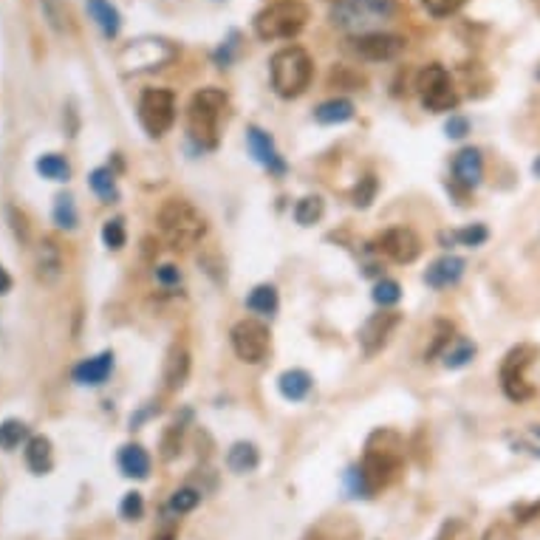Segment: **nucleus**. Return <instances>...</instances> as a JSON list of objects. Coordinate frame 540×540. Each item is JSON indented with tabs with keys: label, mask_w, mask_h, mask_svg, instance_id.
Listing matches in <instances>:
<instances>
[{
	"label": "nucleus",
	"mask_w": 540,
	"mask_h": 540,
	"mask_svg": "<svg viewBox=\"0 0 540 540\" xmlns=\"http://www.w3.org/2000/svg\"><path fill=\"white\" fill-rule=\"evenodd\" d=\"M314 119L320 125H342V122H349V119H354V102L345 99V97H334V99L320 102L317 111H314Z\"/></svg>",
	"instance_id": "b1692460"
},
{
	"label": "nucleus",
	"mask_w": 540,
	"mask_h": 540,
	"mask_svg": "<svg viewBox=\"0 0 540 540\" xmlns=\"http://www.w3.org/2000/svg\"><path fill=\"white\" fill-rule=\"evenodd\" d=\"M452 179L464 190H475L484 179V156L479 147H464L452 159Z\"/></svg>",
	"instance_id": "2eb2a0df"
},
{
	"label": "nucleus",
	"mask_w": 540,
	"mask_h": 540,
	"mask_svg": "<svg viewBox=\"0 0 540 540\" xmlns=\"http://www.w3.org/2000/svg\"><path fill=\"white\" fill-rule=\"evenodd\" d=\"M26 464L34 475H46L54 464L51 459V442L46 436H32L26 442Z\"/></svg>",
	"instance_id": "393cba45"
},
{
	"label": "nucleus",
	"mask_w": 540,
	"mask_h": 540,
	"mask_svg": "<svg viewBox=\"0 0 540 540\" xmlns=\"http://www.w3.org/2000/svg\"><path fill=\"white\" fill-rule=\"evenodd\" d=\"M277 391L289 402H303L312 394V377L303 368H289L277 377Z\"/></svg>",
	"instance_id": "412c9836"
},
{
	"label": "nucleus",
	"mask_w": 540,
	"mask_h": 540,
	"mask_svg": "<svg viewBox=\"0 0 540 540\" xmlns=\"http://www.w3.org/2000/svg\"><path fill=\"white\" fill-rule=\"evenodd\" d=\"M396 17V0H334L331 23L345 34L382 32Z\"/></svg>",
	"instance_id": "f257e3e1"
},
{
	"label": "nucleus",
	"mask_w": 540,
	"mask_h": 540,
	"mask_svg": "<svg viewBox=\"0 0 540 540\" xmlns=\"http://www.w3.org/2000/svg\"><path fill=\"white\" fill-rule=\"evenodd\" d=\"M159 229L176 249H190L201 244L207 235V219L184 199H170L159 209Z\"/></svg>",
	"instance_id": "20e7f679"
},
{
	"label": "nucleus",
	"mask_w": 540,
	"mask_h": 540,
	"mask_svg": "<svg viewBox=\"0 0 540 540\" xmlns=\"http://www.w3.org/2000/svg\"><path fill=\"white\" fill-rule=\"evenodd\" d=\"M85 9H88L91 20L99 26V32L107 37V40H114L122 29V14L119 9L111 4V0H85Z\"/></svg>",
	"instance_id": "aec40b11"
},
{
	"label": "nucleus",
	"mask_w": 540,
	"mask_h": 540,
	"mask_svg": "<svg viewBox=\"0 0 540 540\" xmlns=\"http://www.w3.org/2000/svg\"><path fill=\"white\" fill-rule=\"evenodd\" d=\"M280 306V297H277V289L269 286V284H261L255 286L247 297V309L252 314H261V317H272Z\"/></svg>",
	"instance_id": "a878e982"
},
{
	"label": "nucleus",
	"mask_w": 540,
	"mask_h": 540,
	"mask_svg": "<svg viewBox=\"0 0 540 540\" xmlns=\"http://www.w3.org/2000/svg\"><path fill=\"white\" fill-rule=\"evenodd\" d=\"M111 371H114V351H102V354H97L91 359H82L77 365V368H74V382L97 387V385H102L107 377H111Z\"/></svg>",
	"instance_id": "f3484780"
},
{
	"label": "nucleus",
	"mask_w": 540,
	"mask_h": 540,
	"mask_svg": "<svg viewBox=\"0 0 540 540\" xmlns=\"http://www.w3.org/2000/svg\"><path fill=\"white\" fill-rule=\"evenodd\" d=\"M156 280H159L162 286H179L182 284V272H179V266L164 264V266L156 269Z\"/></svg>",
	"instance_id": "a18cd8bd"
},
{
	"label": "nucleus",
	"mask_w": 540,
	"mask_h": 540,
	"mask_svg": "<svg viewBox=\"0 0 540 540\" xmlns=\"http://www.w3.org/2000/svg\"><path fill=\"white\" fill-rule=\"evenodd\" d=\"M190 377V354L184 345H172L164 359V385L167 391H182Z\"/></svg>",
	"instance_id": "6ab92c4d"
},
{
	"label": "nucleus",
	"mask_w": 540,
	"mask_h": 540,
	"mask_svg": "<svg viewBox=\"0 0 540 540\" xmlns=\"http://www.w3.org/2000/svg\"><path fill=\"white\" fill-rule=\"evenodd\" d=\"M247 142H249V154L255 156L257 164H264L272 172H286V162L280 159L277 147H275V142H272V136L266 131H261L257 125H252L247 131Z\"/></svg>",
	"instance_id": "dca6fc26"
},
{
	"label": "nucleus",
	"mask_w": 540,
	"mask_h": 540,
	"mask_svg": "<svg viewBox=\"0 0 540 540\" xmlns=\"http://www.w3.org/2000/svg\"><path fill=\"white\" fill-rule=\"evenodd\" d=\"M422 4L433 17H450V14H456L467 0H422Z\"/></svg>",
	"instance_id": "ea45409f"
},
{
	"label": "nucleus",
	"mask_w": 540,
	"mask_h": 540,
	"mask_svg": "<svg viewBox=\"0 0 540 540\" xmlns=\"http://www.w3.org/2000/svg\"><path fill=\"white\" fill-rule=\"evenodd\" d=\"M464 269H467L464 257H459V255H442V257H436V261L427 266L424 284L430 289H450V286H456L459 280L464 277Z\"/></svg>",
	"instance_id": "4468645a"
},
{
	"label": "nucleus",
	"mask_w": 540,
	"mask_h": 540,
	"mask_svg": "<svg viewBox=\"0 0 540 540\" xmlns=\"http://www.w3.org/2000/svg\"><path fill=\"white\" fill-rule=\"evenodd\" d=\"M229 340H232V351L237 354V359H244L249 365L264 362L269 354V345H272L269 326H264L261 320H252V317L237 320L229 331Z\"/></svg>",
	"instance_id": "9d476101"
},
{
	"label": "nucleus",
	"mask_w": 540,
	"mask_h": 540,
	"mask_svg": "<svg viewBox=\"0 0 540 540\" xmlns=\"http://www.w3.org/2000/svg\"><path fill=\"white\" fill-rule=\"evenodd\" d=\"M399 467H402L399 433H394V430H377V433H371V439L365 442V459L359 464L371 489L377 492L379 487L391 484L396 479Z\"/></svg>",
	"instance_id": "f03ea898"
},
{
	"label": "nucleus",
	"mask_w": 540,
	"mask_h": 540,
	"mask_svg": "<svg viewBox=\"0 0 540 540\" xmlns=\"http://www.w3.org/2000/svg\"><path fill=\"white\" fill-rule=\"evenodd\" d=\"M257 464H261V452H257L252 442H235L227 452V467L237 475L257 470Z\"/></svg>",
	"instance_id": "5701e85b"
},
{
	"label": "nucleus",
	"mask_w": 540,
	"mask_h": 540,
	"mask_svg": "<svg viewBox=\"0 0 540 540\" xmlns=\"http://www.w3.org/2000/svg\"><path fill=\"white\" fill-rule=\"evenodd\" d=\"M40 9L46 14L49 26L54 32H66L69 26V9H66V0H40Z\"/></svg>",
	"instance_id": "473e14b6"
},
{
	"label": "nucleus",
	"mask_w": 540,
	"mask_h": 540,
	"mask_svg": "<svg viewBox=\"0 0 540 540\" xmlns=\"http://www.w3.org/2000/svg\"><path fill=\"white\" fill-rule=\"evenodd\" d=\"M60 275H62V252L51 237H42L37 247V277L51 286L60 280Z\"/></svg>",
	"instance_id": "a211bd4d"
},
{
	"label": "nucleus",
	"mask_w": 540,
	"mask_h": 540,
	"mask_svg": "<svg viewBox=\"0 0 540 540\" xmlns=\"http://www.w3.org/2000/svg\"><path fill=\"white\" fill-rule=\"evenodd\" d=\"M487 237H489V232H487L484 224H472V227H464V229H459V232H452V235H450V244H461V247L475 249V247H481V244L487 241Z\"/></svg>",
	"instance_id": "c9c22d12"
},
{
	"label": "nucleus",
	"mask_w": 540,
	"mask_h": 540,
	"mask_svg": "<svg viewBox=\"0 0 540 540\" xmlns=\"http://www.w3.org/2000/svg\"><path fill=\"white\" fill-rule=\"evenodd\" d=\"M322 212H326V204H322L320 196H306L294 204V221L300 227H312L322 219Z\"/></svg>",
	"instance_id": "c756f323"
},
{
	"label": "nucleus",
	"mask_w": 540,
	"mask_h": 540,
	"mask_svg": "<svg viewBox=\"0 0 540 540\" xmlns=\"http://www.w3.org/2000/svg\"><path fill=\"white\" fill-rule=\"evenodd\" d=\"M235 40H237V34L232 32V37H229V42L227 46H221L219 51H215V62H219L221 69H227L229 62H232V51H235Z\"/></svg>",
	"instance_id": "49530a36"
},
{
	"label": "nucleus",
	"mask_w": 540,
	"mask_h": 540,
	"mask_svg": "<svg viewBox=\"0 0 540 540\" xmlns=\"http://www.w3.org/2000/svg\"><path fill=\"white\" fill-rule=\"evenodd\" d=\"M34 167H37L40 176H42V179H49V182H69V176H71L69 162L62 159V156H57V154L40 156Z\"/></svg>",
	"instance_id": "c85d7f7f"
},
{
	"label": "nucleus",
	"mask_w": 540,
	"mask_h": 540,
	"mask_svg": "<svg viewBox=\"0 0 540 540\" xmlns=\"http://www.w3.org/2000/svg\"><path fill=\"white\" fill-rule=\"evenodd\" d=\"M125 241H127V235H125V221L122 219H111V221H105V227H102V244L107 247V249H122L125 247Z\"/></svg>",
	"instance_id": "e433bc0d"
},
{
	"label": "nucleus",
	"mask_w": 540,
	"mask_h": 540,
	"mask_svg": "<svg viewBox=\"0 0 540 540\" xmlns=\"http://www.w3.org/2000/svg\"><path fill=\"white\" fill-rule=\"evenodd\" d=\"M379 244H382V252L387 257H394L396 264H414L416 257L422 255V241H419V235L410 229V227L387 229L379 237Z\"/></svg>",
	"instance_id": "ddd939ff"
},
{
	"label": "nucleus",
	"mask_w": 540,
	"mask_h": 540,
	"mask_svg": "<svg viewBox=\"0 0 540 540\" xmlns=\"http://www.w3.org/2000/svg\"><path fill=\"white\" fill-rule=\"evenodd\" d=\"M475 342H470V340H452L447 349H444V354H442V359H444V368H452V371H459V368H464V365H470L472 359H475Z\"/></svg>",
	"instance_id": "bb28decb"
},
{
	"label": "nucleus",
	"mask_w": 540,
	"mask_h": 540,
	"mask_svg": "<svg viewBox=\"0 0 540 540\" xmlns=\"http://www.w3.org/2000/svg\"><path fill=\"white\" fill-rule=\"evenodd\" d=\"M119 512L125 521H139V517L144 515V498H142V492H127L122 504H119Z\"/></svg>",
	"instance_id": "58836bf2"
},
{
	"label": "nucleus",
	"mask_w": 540,
	"mask_h": 540,
	"mask_svg": "<svg viewBox=\"0 0 540 540\" xmlns=\"http://www.w3.org/2000/svg\"><path fill=\"white\" fill-rule=\"evenodd\" d=\"M269 71H272V88L284 99H294L309 88L314 66H312V57L306 49L286 46V49L275 51V57L269 62Z\"/></svg>",
	"instance_id": "423d86ee"
},
{
	"label": "nucleus",
	"mask_w": 540,
	"mask_h": 540,
	"mask_svg": "<svg viewBox=\"0 0 540 540\" xmlns=\"http://www.w3.org/2000/svg\"><path fill=\"white\" fill-rule=\"evenodd\" d=\"M450 334H452V326H450V322H436V340H433V345H430V349H427L424 359H433L436 354H444V349L450 345Z\"/></svg>",
	"instance_id": "a19ab883"
},
{
	"label": "nucleus",
	"mask_w": 540,
	"mask_h": 540,
	"mask_svg": "<svg viewBox=\"0 0 540 540\" xmlns=\"http://www.w3.org/2000/svg\"><path fill=\"white\" fill-rule=\"evenodd\" d=\"M444 134L450 139H464L470 134V119L467 116H459V114H452L444 125Z\"/></svg>",
	"instance_id": "c03bdc74"
},
{
	"label": "nucleus",
	"mask_w": 540,
	"mask_h": 540,
	"mask_svg": "<svg viewBox=\"0 0 540 540\" xmlns=\"http://www.w3.org/2000/svg\"><path fill=\"white\" fill-rule=\"evenodd\" d=\"M345 484H349V492H351V498H368V495L374 492L368 479H365V472L359 467H351L349 472H345Z\"/></svg>",
	"instance_id": "4c0bfd02"
},
{
	"label": "nucleus",
	"mask_w": 540,
	"mask_h": 540,
	"mask_svg": "<svg viewBox=\"0 0 540 540\" xmlns=\"http://www.w3.org/2000/svg\"><path fill=\"white\" fill-rule=\"evenodd\" d=\"M88 184H91V190L97 192V196H99L105 204L119 201V187H116V179H114V172L107 170V167H97V170H91Z\"/></svg>",
	"instance_id": "cd10ccee"
},
{
	"label": "nucleus",
	"mask_w": 540,
	"mask_h": 540,
	"mask_svg": "<svg viewBox=\"0 0 540 540\" xmlns=\"http://www.w3.org/2000/svg\"><path fill=\"white\" fill-rule=\"evenodd\" d=\"M227 107V94L219 88H201L192 94L187 107V127L190 139L201 150H212L219 144V119Z\"/></svg>",
	"instance_id": "39448f33"
},
{
	"label": "nucleus",
	"mask_w": 540,
	"mask_h": 540,
	"mask_svg": "<svg viewBox=\"0 0 540 540\" xmlns=\"http://www.w3.org/2000/svg\"><path fill=\"white\" fill-rule=\"evenodd\" d=\"M119 470L127 479H147L150 475V456L142 444H125L119 450Z\"/></svg>",
	"instance_id": "4be33fe9"
},
{
	"label": "nucleus",
	"mask_w": 540,
	"mask_h": 540,
	"mask_svg": "<svg viewBox=\"0 0 540 540\" xmlns=\"http://www.w3.org/2000/svg\"><path fill=\"white\" fill-rule=\"evenodd\" d=\"M535 359H537L535 345H515V349L504 357L498 379H501V391L507 394V399L526 402V399L535 396V387L526 377V371L532 368Z\"/></svg>",
	"instance_id": "0eeeda50"
},
{
	"label": "nucleus",
	"mask_w": 540,
	"mask_h": 540,
	"mask_svg": "<svg viewBox=\"0 0 540 540\" xmlns=\"http://www.w3.org/2000/svg\"><path fill=\"white\" fill-rule=\"evenodd\" d=\"M407 40L391 32H371V34H359L354 37V51L362 60L371 62H382V60H394L405 51Z\"/></svg>",
	"instance_id": "9b49d317"
},
{
	"label": "nucleus",
	"mask_w": 540,
	"mask_h": 540,
	"mask_svg": "<svg viewBox=\"0 0 540 540\" xmlns=\"http://www.w3.org/2000/svg\"><path fill=\"white\" fill-rule=\"evenodd\" d=\"M54 224L60 227V229H77V224H79V215H77V204H74V199L71 196H57L54 199Z\"/></svg>",
	"instance_id": "7c9ffc66"
},
{
	"label": "nucleus",
	"mask_w": 540,
	"mask_h": 540,
	"mask_svg": "<svg viewBox=\"0 0 540 540\" xmlns=\"http://www.w3.org/2000/svg\"><path fill=\"white\" fill-rule=\"evenodd\" d=\"M201 504V492L199 489H192V487H182L170 495V509L176 512V515H184V512H192Z\"/></svg>",
	"instance_id": "f704fd0d"
},
{
	"label": "nucleus",
	"mask_w": 540,
	"mask_h": 540,
	"mask_svg": "<svg viewBox=\"0 0 540 540\" xmlns=\"http://www.w3.org/2000/svg\"><path fill=\"white\" fill-rule=\"evenodd\" d=\"M12 292V277H9V272L0 266V297L4 294H9Z\"/></svg>",
	"instance_id": "de8ad7c7"
},
{
	"label": "nucleus",
	"mask_w": 540,
	"mask_h": 540,
	"mask_svg": "<svg viewBox=\"0 0 540 540\" xmlns=\"http://www.w3.org/2000/svg\"><path fill=\"white\" fill-rule=\"evenodd\" d=\"M139 122L147 136H164L176 122V97L167 88H147L139 97Z\"/></svg>",
	"instance_id": "1a4fd4ad"
},
{
	"label": "nucleus",
	"mask_w": 540,
	"mask_h": 540,
	"mask_svg": "<svg viewBox=\"0 0 540 540\" xmlns=\"http://www.w3.org/2000/svg\"><path fill=\"white\" fill-rule=\"evenodd\" d=\"M416 91L422 97V105L433 114L456 111L459 107V94L452 88V79H450L447 69L439 66V62H430V66H424L419 71Z\"/></svg>",
	"instance_id": "6e6552de"
},
{
	"label": "nucleus",
	"mask_w": 540,
	"mask_h": 540,
	"mask_svg": "<svg viewBox=\"0 0 540 540\" xmlns=\"http://www.w3.org/2000/svg\"><path fill=\"white\" fill-rule=\"evenodd\" d=\"M179 447H182V427L179 424H172V427H167V433H164V439H162V456L164 459H172L179 452Z\"/></svg>",
	"instance_id": "37998d69"
},
{
	"label": "nucleus",
	"mask_w": 540,
	"mask_h": 540,
	"mask_svg": "<svg viewBox=\"0 0 540 540\" xmlns=\"http://www.w3.org/2000/svg\"><path fill=\"white\" fill-rule=\"evenodd\" d=\"M399 314L396 312H379V314H371L368 320H365V326L359 329V345H362V351L374 357L377 351L385 349V342L391 340L394 329L399 326Z\"/></svg>",
	"instance_id": "f8f14e48"
},
{
	"label": "nucleus",
	"mask_w": 540,
	"mask_h": 540,
	"mask_svg": "<svg viewBox=\"0 0 540 540\" xmlns=\"http://www.w3.org/2000/svg\"><path fill=\"white\" fill-rule=\"evenodd\" d=\"M532 172H535V176L540 179V156H537V159L532 162Z\"/></svg>",
	"instance_id": "09e8293b"
},
{
	"label": "nucleus",
	"mask_w": 540,
	"mask_h": 540,
	"mask_svg": "<svg viewBox=\"0 0 540 540\" xmlns=\"http://www.w3.org/2000/svg\"><path fill=\"white\" fill-rule=\"evenodd\" d=\"M402 300V286L396 284V280H391V277H382L379 284L374 286V303L377 306H382V309H391V306H396Z\"/></svg>",
	"instance_id": "72a5a7b5"
},
{
	"label": "nucleus",
	"mask_w": 540,
	"mask_h": 540,
	"mask_svg": "<svg viewBox=\"0 0 540 540\" xmlns=\"http://www.w3.org/2000/svg\"><path fill=\"white\" fill-rule=\"evenodd\" d=\"M26 439H29V427L23 422L6 419L4 424H0V447L4 450H14V447H20V442H26Z\"/></svg>",
	"instance_id": "2f4dec72"
},
{
	"label": "nucleus",
	"mask_w": 540,
	"mask_h": 540,
	"mask_svg": "<svg viewBox=\"0 0 540 540\" xmlns=\"http://www.w3.org/2000/svg\"><path fill=\"white\" fill-rule=\"evenodd\" d=\"M374 196H377V179L374 176H365L357 184V190H354V204L357 207H368L374 201Z\"/></svg>",
	"instance_id": "79ce46f5"
},
{
	"label": "nucleus",
	"mask_w": 540,
	"mask_h": 540,
	"mask_svg": "<svg viewBox=\"0 0 540 540\" xmlns=\"http://www.w3.org/2000/svg\"><path fill=\"white\" fill-rule=\"evenodd\" d=\"M309 23V6L303 0H275L266 9L255 14L252 26L257 40L272 42V40H292Z\"/></svg>",
	"instance_id": "7ed1b4c3"
}]
</instances>
